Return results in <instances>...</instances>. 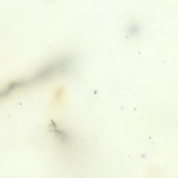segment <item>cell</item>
<instances>
[{
	"label": "cell",
	"instance_id": "cell-1",
	"mask_svg": "<svg viewBox=\"0 0 178 178\" xmlns=\"http://www.w3.org/2000/svg\"><path fill=\"white\" fill-rule=\"evenodd\" d=\"M138 28L137 26L132 25L129 29V34L131 35L136 34L138 32Z\"/></svg>",
	"mask_w": 178,
	"mask_h": 178
}]
</instances>
